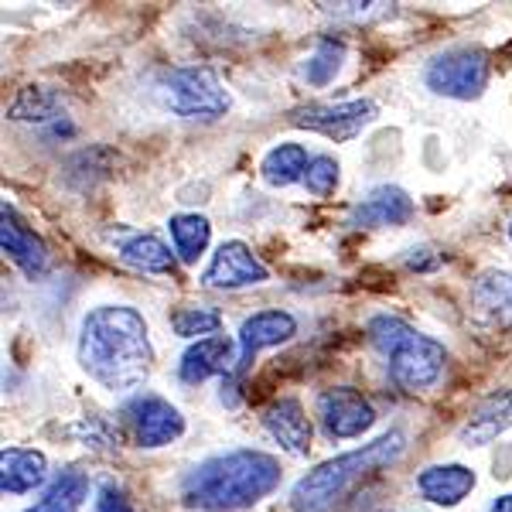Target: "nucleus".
Masks as SVG:
<instances>
[{"mask_svg": "<svg viewBox=\"0 0 512 512\" xmlns=\"http://www.w3.org/2000/svg\"><path fill=\"white\" fill-rule=\"evenodd\" d=\"M512 431V390H492L482 403L468 414L458 431V444L465 448H485L495 437Z\"/></svg>", "mask_w": 512, "mask_h": 512, "instance_id": "16", "label": "nucleus"}, {"mask_svg": "<svg viewBox=\"0 0 512 512\" xmlns=\"http://www.w3.org/2000/svg\"><path fill=\"white\" fill-rule=\"evenodd\" d=\"M123 427H127L130 441L137 448H168L175 444L181 434H185V417L171 400H164L158 393H134L120 410Z\"/></svg>", "mask_w": 512, "mask_h": 512, "instance_id": "8", "label": "nucleus"}, {"mask_svg": "<svg viewBox=\"0 0 512 512\" xmlns=\"http://www.w3.org/2000/svg\"><path fill=\"white\" fill-rule=\"evenodd\" d=\"M417 205L400 185H379L366 198L352 205L349 226L355 229H386V226H407L414 219Z\"/></svg>", "mask_w": 512, "mask_h": 512, "instance_id": "13", "label": "nucleus"}, {"mask_svg": "<svg viewBox=\"0 0 512 512\" xmlns=\"http://www.w3.org/2000/svg\"><path fill=\"white\" fill-rule=\"evenodd\" d=\"M369 342L386 359V373L403 393H427L448 369V349L437 338L417 332L400 315H376L369 321Z\"/></svg>", "mask_w": 512, "mask_h": 512, "instance_id": "4", "label": "nucleus"}, {"mask_svg": "<svg viewBox=\"0 0 512 512\" xmlns=\"http://www.w3.org/2000/svg\"><path fill=\"white\" fill-rule=\"evenodd\" d=\"M270 280L267 263L256 256L243 239H226L212 253L209 267L202 274V284L212 291H243V287H260Z\"/></svg>", "mask_w": 512, "mask_h": 512, "instance_id": "10", "label": "nucleus"}, {"mask_svg": "<svg viewBox=\"0 0 512 512\" xmlns=\"http://www.w3.org/2000/svg\"><path fill=\"white\" fill-rule=\"evenodd\" d=\"M424 253H431L427 246H414V250H407V267L410 270H434L437 263H441V256H424Z\"/></svg>", "mask_w": 512, "mask_h": 512, "instance_id": "30", "label": "nucleus"}, {"mask_svg": "<svg viewBox=\"0 0 512 512\" xmlns=\"http://www.w3.org/2000/svg\"><path fill=\"white\" fill-rule=\"evenodd\" d=\"M379 117V106L373 99L359 96V99H342V103H304L294 106L287 113V123L311 134H321L335 144H349L362 134L366 127H373Z\"/></svg>", "mask_w": 512, "mask_h": 512, "instance_id": "7", "label": "nucleus"}, {"mask_svg": "<svg viewBox=\"0 0 512 512\" xmlns=\"http://www.w3.org/2000/svg\"><path fill=\"white\" fill-rule=\"evenodd\" d=\"M308 164H311L308 147L294 144V140H280V144H274L267 154H263L260 175L270 188H291V185H297V181L304 185Z\"/></svg>", "mask_w": 512, "mask_h": 512, "instance_id": "20", "label": "nucleus"}, {"mask_svg": "<svg viewBox=\"0 0 512 512\" xmlns=\"http://www.w3.org/2000/svg\"><path fill=\"white\" fill-rule=\"evenodd\" d=\"M96 512H137V509L123 489H117V485H103V489L96 492Z\"/></svg>", "mask_w": 512, "mask_h": 512, "instance_id": "29", "label": "nucleus"}, {"mask_svg": "<svg viewBox=\"0 0 512 512\" xmlns=\"http://www.w3.org/2000/svg\"><path fill=\"white\" fill-rule=\"evenodd\" d=\"M233 355H236V345H233V338H226V335H212V338H202V342H192L181 352L178 379L185 386H198L212 376H233V369H236Z\"/></svg>", "mask_w": 512, "mask_h": 512, "instance_id": "15", "label": "nucleus"}, {"mask_svg": "<svg viewBox=\"0 0 512 512\" xmlns=\"http://www.w3.org/2000/svg\"><path fill=\"white\" fill-rule=\"evenodd\" d=\"M0 250L28 280L48 274V246L35 229L28 226L14 205H0Z\"/></svg>", "mask_w": 512, "mask_h": 512, "instance_id": "12", "label": "nucleus"}, {"mask_svg": "<svg viewBox=\"0 0 512 512\" xmlns=\"http://www.w3.org/2000/svg\"><path fill=\"white\" fill-rule=\"evenodd\" d=\"M424 86L434 96L472 103L489 86V52L478 45H461L434 55L424 72Z\"/></svg>", "mask_w": 512, "mask_h": 512, "instance_id": "6", "label": "nucleus"}, {"mask_svg": "<svg viewBox=\"0 0 512 512\" xmlns=\"http://www.w3.org/2000/svg\"><path fill=\"white\" fill-rule=\"evenodd\" d=\"M117 256L130 270L147 274V277L175 274V260H178V256L171 253V246L154 233H130L117 239Z\"/></svg>", "mask_w": 512, "mask_h": 512, "instance_id": "19", "label": "nucleus"}, {"mask_svg": "<svg viewBox=\"0 0 512 512\" xmlns=\"http://www.w3.org/2000/svg\"><path fill=\"white\" fill-rule=\"evenodd\" d=\"M472 301L482 315L512 325V274L509 270H485L472 284Z\"/></svg>", "mask_w": 512, "mask_h": 512, "instance_id": "23", "label": "nucleus"}, {"mask_svg": "<svg viewBox=\"0 0 512 512\" xmlns=\"http://www.w3.org/2000/svg\"><path fill=\"white\" fill-rule=\"evenodd\" d=\"M280 461L267 451L236 448L222 451L181 478V506L195 512H243L260 506L280 489Z\"/></svg>", "mask_w": 512, "mask_h": 512, "instance_id": "2", "label": "nucleus"}, {"mask_svg": "<svg viewBox=\"0 0 512 512\" xmlns=\"http://www.w3.org/2000/svg\"><path fill=\"white\" fill-rule=\"evenodd\" d=\"M403 454H407V434L390 431L349 454L321 461L304 478H297L291 495H287V506H291V512H328L345 492L366 482L369 475L396 465Z\"/></svg>", "mask_w": 512, "mask_h": 512, "instance_id": "3", "label": "nucleus"}, {"mask_svg": "<svg viewBox=\"0 0 512 512\" xmlns=\"http://www.w3.org/2000/svg\"><path fill=\"white\" fill-rule=\"evenodd\" d=\"M48 458L35 448H4L0 451V492L28 495L45 485Z\"/></svg>", "mask_w": 512, "mask_h": 512, "instance_id": "18", "label": "nucleus"}, {"mask_svg": "<svg viewBox=\"0 0 512 512\" xmlns=\"http://www.w3.org/2000/svg\"><path fill=\"white\" fill-rule=\"evenodd\" d=\"M65 113L59 93L45 86H28L21 89L18 99L7 106V117L18 120V123H48V120H59Z\"/></svg>", "mask_w": 512, "mask_h": 512, "instance_id": "24", "label": "nucleus"}, {"mask_svg": "<svg viewBox=\"0 0 512 512\" xmlns=\"http://www.w3.org/2000/svg\"><path fill=\"white\" fill-rule=\"evenodd\" d=\"M260 420H263V427H267V434L274 437L287 454L304 458V454L311 451L315 427H311V417L304 414L301 400H294V396H280V400H274L267 410H263Z\"/></svg>", "mask_w": 512, "mask_h": 512, "instance_id": "14", "label": "nucleus"}, {"mask_svg": "<svg viewBox=\"0 0 512 512\" xmlns=\"http://www.w3.org/2000/svg\"><path fill=\"white\" fill-rule=\"evenodd\" d=\"M478 478L475 468L461 465V461H448V465H427L424 472L417 475V492L424 495L434 506H461L468 495L475 492Z\"/></svg>", "mask_w": 512, "mask_h": 512, "instance_id": "17", "label": "nucleus"}, {"mask_svg": "<svg viewBox=\"0 0 512 512\" xmlns=\"http://www.w3.org/2000/svg\"><path fill=\"white\" fill-rule=\"evenodd\" d=\"M158 99L168 113L181 120H219L229 113L233 99L209 65H178L158 82Z\"/></svg>", "mask_w": 512, "mask_h": 512, "instance_id": "5", "label": "nucleus"}, {"mask_svg": "<svg viewBox=\"0 0 512 512\" xmlns=\"http://www.w3.org/2000/svg\"><path fill=\"white\" fill-rule=\"evenodd\" d=\"M509 239H512V222H509Z\"/></svg>", "mask_w": 512, "mask_h": 512, "instance_id": "32", "label": "nucleus"}, {"mask_svg": "<svg viewBox=\"0 0 512 512\" xmlns=\"http://www.w3.org/2000/svg\"><path fill=\"white\" fill-rule=\"evenodd\" d=\"M86 495H89L86 472L65 468V472H59L45 485V492H41V499L35 506H28L24 512H79L82 502H86Z\"/></svg>", "mask_w": 512, "mask_h": 512, "instance_id": "21", "label": "nucleus"}, {"mask_svg": "<svg viewBox=\"0 0 512 512\" xmlns=\"http://www.w3.org/2000/svg\"><path fill=\"white\" fill-rule=\"evenodd\" d=\"M76 359L106 393H134L154 366L151 328L130 304H99L79 325Z\"/></svg>", "mask_w": 512, "mask_h": 512, "instance_id": "1", "label": "nucleus"}, {"mask_svg": "<svg viewBox=\"0 0 512 512\" xmlns=\"http://www.w3.org/2000/svg\"><path fill=\"white\" fill-rule=\"evenodd\" d=\"M297 335V318L291 311H280V308H267V311H256L239 325V359L233 376L243 379L253 369L256 355L263 349H277V345L291 342Z\"/></svg>", "mask_w": 512, "mask_h": 512, "instance_id": "11", "label": "nucleus"}, {"mask_svg": "<svg viewBox=\"0 0 512 512\" xmlns=\"http://www.w3.org/2000/svg\"><path fill=\"white\" fill-rule=\"evenodd\" d=\"M171 328L181 338H192V342H202V338L219 335L222 328V315L209 304H181V308L171 311Z\"/></svg>", "mask_w": 512, "mask_h": 512, "instance_id": "26", "label": "nucleus"}, {"mask_svg": "<svg viewBox=\"0 0 512 512\" xmlns=\"http://www.w3.org/2000/svg\"><path fill=\"white\" fill-rule=\"evenodd\" d=\"M489 512H512V492L499 495V499H495L492 506H489Z\"/></svg>", "mask_w": 512, "mask_h": 512, "instance_id": "31", "label": "nucleus"}, {"mask_svg": "<svg viewBox=\"0 0 512 512\" xmlns=\"http://www.w3.org/2000/svg\"><path fill=\"white\" fill-rule=\"evenodd\" d=\"M332 18H349V21H366V18H383L393 4H318Z\"/></svg>", "mask_w": 512, "mask_h": 512, "instance_id": "28", "label": "nucleus"}, {"mask_svg": "<svg viewBox=\"0 0 512 512\" xmlns=\"http://www.w3.org/2000/svg\"><path fill=\"white\" fill-rule=\"evenodd\" d=\"M315 410L321 420V431L332 441H352V437H362L376 424V407L359 390H352V386L321 390Z\"/></svg>", "mask_w": 512, "mask_h": 512, "instance_id": "9", "label": "nucleus"}, {"mask_svg": "<svg viewBox=\"0 0 512 512\" xmlns=\"http://www.w3.org/2000/svg\"><path fill=\"white\" fill-rule=\"evenodd\" d=\"M342 65H345V41L325 38V41H318L315 52L304 59L301 79L308 82V86H315V89H325L328 82L342 72Z\"/></svg>", "mask_w": 512, "mask_h": 512, "instance_id": "25", "label": "nucleus"}, {"mask_svg": "<svg viewBox=\"0 0 512 512\" xmlns=\"http://www.w3.org/2000/svg\"><path fill=\"white\" fill-rule=\"evenodd\" d=\"M168 233H171V246H175V256L181 263H198V256L209 250L212 243V222L198 212H178V216L168 219Z\"/></svg>", "mask_w": 512, "mask_h": 512, "instance_id": "22", "label": "nucleus"}, {"mask_svg": "<svg viewBox=\"0 0 512 512\" xmlns=\"http://www.w3.org/2000/svg\"><path fill=\"white\" fill-rule=\"evenodd\" d=\"M338 161L332 158V154H315L308 164V175H304V188H308L315 198H328L335 195L338 188Z\"/></svg>", "mask_w": 512, "mask_h": 512, "instance_id": "27", "label": "nucleus"}]
</instances>
